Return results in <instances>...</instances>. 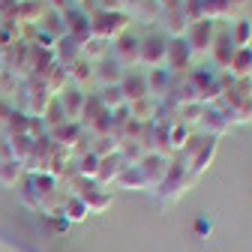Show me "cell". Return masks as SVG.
I'll return each mask as SVG.
<instances>
[{
    "instance_id": "1",
    "label": "cell",
    "mask_w": 252,
    "mask_h": 252,
    "mask_svg": "<svg viewBox=\"0 0 252 252\" xmlns=\"http://www.w3.org/2000/svg\"><path fill=\"white\" fill-rule=\"evenodd\" d=\"M198 177L192 174V171H189V162H183L180 159V156H171V168H168V177L162 180V186L159 189H153V192H156V198H159L165 207H171L183 192H186V189L189 186H192Z\"/></svg>"
},
{
    "instance_id": "2",
    "label": "cell",
    "mask_w": 252,
    "mask_h": 252,
    "mask_svg": "<svg viewBox=\"0 0 252 252\" xmlns=\"http://www.w3.org/2000/svg\"><path fill=\"white\" fill-rule=\"evenodd\" d=\"M129 24H132V18L126 12H102L99 9L96 15L90 18V36L111 45L117 36H123L126 30H129Z\"/></svg>"
},
{
    "instance_id": "3",
    "label": "cell",
    "mask_w": 252,
    "mask_h": 252,
    "mask_svg": "<svg viewBox=\"0 0 252 252\" xmlns=\"http://www.w3.org/2000/svg\"><path fill=\"white\" fill-rule=\"evenodd\" d=\"M216 33H219V24L210 21V18H201V21H189L186 27V45L192 51V57H210V48L216 42Z\"/></svg>"
},
{
    "instance_id": "4",
    "label": "cell",
    "mask_w": 252,
    "mask_h": 252,
    "mask_svg": "<svg viewBox=\"0 0 252 252\" xmlns=\"http://www.w3.org/2000/svg\"><path fill=\"white\" fill-rule=\"evenodd\" d=\"M165 54H168V36L165 33H150L141 36V54H138V66L141 69H165Z\"/></svg>"
},
{
    "instance_id": "5",
    "label": "cell",
    "mask_w": 252,
    "mask_h": 252,
    "mask_svg": "<svg viewBox=\"0 0 252 252\" xmlns=\"http://www.w3.org/2000/svg\"><path fill=\"white\" fill-rule=\"evenodd\" d=\"M111 60H117L123 69H138V54H141V36H135L132 30H126L123 36L111 42Z\"/></svg>"
},
{
    "instance_id": "6",
    "label": "cell",
    "mask_w": 252,
    "mask_h": 252,
    "mask_svg": "<svg viewBox=\"0 0 252 252\" xmlns=\"http://www.w3.org/2000/svg\"><path fill=\"white\" fill-rule=\"evenodd\" d=\"M168 168H171V159L168 156H159V153H144V159L138 162V171H141V177H144V183H147V189H159L162 186V180L168 177Z\"/></svg>"
},
{
    "instance_id": "7",
    "label": "cell",
    "mask_w": 252,
    "mask_h": 252,
    "mask_svg": "<svg viewBox=\"0 0 252 252\" xmlns=\"http://www.w3.org/2000/svg\"><path fill=\"white\" fill-rule=\"evenodd\" d=\"M192 51H189L186 39H168V54H165V69L177 78V75H189L192 72Z\"/></svg>"
},
{
    "instance_id": "8",
    "label": "cell",
    "mask_w": 252,
    "mask_h": 252,
    "mask_svg": "<svg viewBox=\"0 0 252 252\" xmlns=\"http://www.w3.org/2000/svg\"><path fill=\"white\" fill-rule=\"evenodd\" d=\"M234 51H237V48H234V42H231L228 27H219L216 42H213V48H210V66H213V72H228Z\"/></svg>"
},
{
    "instance_id": "9",
    "label": "cell",
    "mask_w": 252,
    "mask_h": 252,
    "mask_svg": "<svg viewBox=\"0 0 252 252\" xmlns=\"http://www.w3.org/2000/svg\"><path fill=\"white\" fill-rule=\"evenodd\" d=\"M120 93H123V102L126 105H132V102L150 96V93H147V75L141 69H126V75L120 81Z\"/></svg>"
},
{
    "instance_id": "10",
    "label": "cell",
    "mask_w": 252,
    "mask_h": 252,
    "mask_svg": "<svg viewBox=\"0 0 252 252\" xmlns=\"http://www.w3.org/2000/svg\"><path fill=\"white\" fill-rule=\"evenodd\" d=\"M243 6H246V0H201L204 18H210V21H216V24L234 18Z\"/></svg>"
},
{
    "instance_id": "11",
    "label": "cell",
    "mask_w": 252,
    "mask_h": 252,
    "mask_svg": "<svg viewBox=\"0 0 252 252\" xmlns=\"http://www.w3.org/2000/svg\"><path fill=\"white\" fill-rule=\"evenodd\" d=\"M201 129H204V135H210V138H222V135H228L231 132V120H228V114L225 111H219L216 105H204V117H201Z\"/></svg>"
},
{
    "instance_id": "12",
    "label": "cell",
    "mask_w": 252,
    "mask_h": 252,
    "mask_svg": "<svg viewBox=\"0 0 252 252\" xmlns=\"http://www.w3.org/2000/svg\"><path fill=\"white\" fill-rule=\"evenodd\" d=\"M75 195L87 204V210H90V213H105V210L111 207V195H108V189L96 186L93 180H90V183H84Z\"/></svg>"
},
{
    "instance_id": "13",
    "label": "cell",
    "mask_w": 252,
    "mask_h": 252,
    "mask_svg": "<svg viewBox=\"0 0 252 252\" xmlns=\"http://www.w3.org/2000/svg\"><path fill=\"white\" fill-rule=\"evenodd\" d=\"M57 102H60V108H63V114H66V120L69 123H81V108H84V99H87V93L84 90H78V87H66L60 93V96H54Z\"/></svg>"
},
{
    "instance_id": "14",
    "label": "cell",
    "mask_w": 252,
    "mask_h": 252,
    "mask_svg": "<svg viewBox=\"0 0 252 252\" xmlns=\"http://www.w3.org/2000/svg\"><path fill=\"white\" fill-rule=\"evenodd\" d=\"M63 24H66V36H72L78 45L90 39V18L78 6H72V9L63 12Z\"/></svg>"
},
{
    "instance_id": "15",
    "label": "cell",
    "mask_w": 252,
    "mask_h": 252,
    "mask_svg": "<svg viewBox=\"0 0 252 252\" xmlns=\"http://www.w3.org/2000/svg\"><path fill=\"white\" fill-rule=\"evenodd\" d=\"M123 75H126V69L120 66L117 60H99V63H93V81H96L99 87H117L120 81H123Z\"/></svg>"
},
{
    "instance_id": "16",
    "label": "cell",
    "mask_w": 252,
    "mask_h": 252,
    "mask_svg": "<svg viewBox=\"0 0 252 252\" xmlns=\"http://www.w3.org/2000/svg\"><path fill=\"white\" fill-rule=\"evenodd\" d=\"M144 75H147V93H150V99L165 102L168 93H171V84H174V75L168 69H150Z\"/></svg>"
},
{
    "instance_id": "17",
    "label": "cell",
    "mask_w": 252,
    "mask_h": 252,
    "mask_svg": "<svg viewBox=\"0 0 252 252\" xmlns=\"http://www.w3.org/2000/svg\"><path fill=\"white\" fill-rule=\"evenodd\" d=\"M123 168H126V162H123V156H120V153L102 156V159H99V168H96V177H93V183L105 189V186H111V183L120 177Z\"/></svg>"
},
{
    "instance_id": "18",
    "label": "cell",
    "mask_w": 252,
    "mask_h": 252,
    "mask_svg": "<svg viewBox=\"0 0 252 252\" xmlns=\"http://www.w3.org/2000/svg\"><path fill=\"white\" fill-rule=\"evenodd\" d=\"M216 150H219V138H210V135H204V144L198 147V153L192 156V162H189V171H192L195 177H201L210 165H213V159H216Z\"/></svg>"
},
{
    "instance_id": "19",
    "label": "cell",
    "mask_w": 252,
    "mask_h": 252,
    "mask_svg": "<svg viewBox=\"0 0 252 252\" xmlns=\"http://www.w3.org/2000/svg\"><path fill=\"white\" fill-rule=\"evenodd\" d=\"M126 15L141 21V24H156V21L162 18V9H159L156 0H132L129 9H126Z\"/></svg>"
},
{
    "instance_id": "20",
    "label": "cell",
    "mask_w": 252,
    "mask_h": 252,
    "mask_svg": "<svg viewBox=\"0 0 252 252\" xmlns=\"http://www.w3.org/2000/svg\"><path fill=\"white\" fill-rule=\"evenodd\" d=\"M159 21H162V33H165L168 39H180V36L186 33V27H189V18H186L183 6L162 12V18H159Z\"/></svg>"
},
{
    "instance_id": "21",
    "label": "cell",
    "mask_w": 252,
    "mask_h": 252,
    "mask_svg": "<svg viewBox=\"0 0 252 252\" xmlns=\"http://www.w3.org/2000/svg\"><path fill=\"white\" fill-rule=\"evenodd\" d=\"M42 18H45V3L42 0H24V3H18V24L39 27Z\"/></svg>"
},
{
    "instance_id": "22",
    "label": "cell",
    "mask_w": 252,
    "mask_h": 252,
    "mask_svg": "<svg viewBox=\"0 0 252 252\" xmlns=\"http://www.w3.org/2000/svg\"><path fill=\"white\" fill-rule=\"evenodd\" d=\"M66 75H69V84H72V87L84 90V87L93 81V63L84 60V57H78V60H72L69 66H66Z\"/></svg>"
},
{
    "instance_id": "23",
    "label": "cell",
    "mask_w": 252,
    "mask_h": 252,
    "mask_svg": "<svg viewBox=\"0 0 252 252\" xmlns=\"http://www.w3.org/2000/svg\"><path fill=\"white\" fill-rule=\"evenodd\" d=\"M78 57H81V45L72 36H60L54 42V60L60 63V66H69V63L78 60Z\"/></svg>"
},
{
    "instance_id": "24",
    "label": "cell",
    "mask_w": 252,
    "mask_h": 252,
    "mask_svg": "<svg viewBox=\"0 0 252 252\" xmlns=\"http://www.w3.org/2000/svg\"><path fill=\"white\" fill-rule=\"evenodd\" d=\"M129 114H132V120L135 123H153L156 117H159V102L156 99H150V96H144V99H138V102H132L129 105Z\"/></svg>"
},
{
    "instance_id": "25",
    "label": "cell",
    "mask_w": 252,
    "mask_h": 252,
    "mask_svg": "<svg viewBox=\"0 0 252 252\" xmlns=\"http://www.w3.org/2000/svg\"><path fill=\"white\" fill-rule=\"evenodd\" d=\"M114 186H117V189H129V192H144V189H147V183H144L138 165H126V168L120 171V177L114 180Z\"/></svg>"
},
{
    "instance_id": "26",
    "label": "cell",
    "mask_w": 252,
    "mask_h": 252,
    "mask_svg": "<svg viewBox=\"0 0 252 252\" xmlns=\"http://www.w3.org/2000/svg\"><path fill=\"white\" fill-rule=\"evenodd\" d=\"M231 78H252V48H237L228 66Z\"/></svg>"
},
{
    "instance_id": "27",
    "label": "cell",
    "mask_w": 252,
    "mask_h": 252,
    "mask_svg": "<svg viewBox=\"0 0 252 252\" xmlns=\"http://www.w3.org/2000/svg\"><path fill=\"white\" fill-rule=\"evenodd\" d=\"M42 81H45V87L51 90V96H60V93L69 87V75H66V66H60V63H54V66L48 69V75H45Z\"/></svg>"
},
{
    "instance_id": "28",
    "label": "cell",
    "mask_w": 252,
    "mask_h": 252,
    "mask_svg": "<svg viewBox=\"0 0 252 252\" xmlns=\"http://www.w3.org/2000/svg\"><path fill=\"white\" fill-rule=\"evenodd\" d=\"M87 204L78 198V195H66V198H63V219H66V222L72 225V222H84V219H87Z\"/></svg>"
},
{
    "instance_id": "29",
    "label": "cell",
    "mask_w": 252,
    "mask_h": 252,
    "mask_svg": "<svg viewBox=\"0 0 252 252\" xmlns=\"http://www.w3.org/2000/svg\"><path fill=\"white\" fill-rule=\"evenodd\" d=\"M234 48H252V18H240L234 21V27H228Z\"/></svg>"
},
{
    "instance_id": "30",
    "label": "cell",
    "mask_w": 252,
    "mask_h": 252,
    "mask_svg": "<svg viewBox=\"0 0 252 252\" xmlns=\"http://www.w3.org/2000/svg\"><path fill=\"white\" fill-rule=\"evenodd\" d=\"M21 174H24V165H21V162H15L12 156H9V159H0V186L12 189V186L21 180Z\"/></svg>"
},
{
    "instance_id": "31",
    "label": "cell",
    "mask_w": 252,
    "mask_h": 252,
    "mask_svg": "<svg viewBox=\"0 0 252 252\" xmlns=\"http://www.w3.org/2000/svg\"><path fill=\"white\" fill-rule=\"evenodd\" d=\"M81 57L84 60H90V63H99V60H105L108 57V42H102V39H87V42H81Z\"/></svg>"
},
{
    "instance_id": "32",
    "label": "cell",
    "mask_w": 252,
    "mask_h": 252,
    "mask_svg": "<svg viewBox=\"0 0 252 252\" xmlns=\"http://www.w3.org/2000/svg\"><path fill=\"white\" fill-rule=\"evenodd\" d=\"M39 30H42V33H48L51 39L66 36V24H63V15H60V12H45V18H42Z\"/></svg>"
},
{
    "instance_id": "33",
    "label": "cell",
    "mask_w": 252,
    "mask_h": 252,
    "mask_svg": "<svg viewBox=\"0 0 252 252\" xmlns=\"http://www.w3.org/2000/svg\"><path fill=\"white\" fill-rule=\"evenodd\" d=\"M96 168H99V156L96 153H81L78 156V165H75V174L81 177V180H93L96 177Z\"/></svg>"
},
{
    "instance_id": "34",
    "label": "cell",
    "mask_w": 252,
    "mask_h": 252,
    "mask_svg": "<svg viewBox=\"0 0 252 252\" xmlns=\"http://www.w3.org/2000/svg\"><path fill=\"white\" fill-rule=\"evenodd\" d=\"M99 114H105V108H102V102H99V96L96 93H87V99H84V108H81V126L87 129V126L96 120Z\"/></svg>"
},
{
    "instance_id": "35",
    "label": "cell",
    "mask_w": 252,
    "mask_h": 252,
    "mask_svg": "<svg viewBox=\"0 0 252 252\" xmlns=\"http://www.w3.org/2000/svg\"><path fill=\"white\" fill-rule=\"evenodd\" d=\"M96 96H99V102H102L105 111H114V108L126 105V102H123V93H120V84H117V87H99Z\"/></svg>"
},
{
    "instance_id": "36",
    "label": "cell",
    "mask_w": 252,
    "mask_h": 252,
    "mask_svg": "<svg viewBox=\"0 0 252 252\" xmlns=\"http://www.w3.org/2000/svg\"><path fill=\"white\" fill-rule=\"evenodd\" d=\"M39 120H42V126H45V132H51V129H57V126H63V123H66V114H63L60 102L54 99V102L48 105V111H45Z\"/></svg>"
},
{
    "instance_id": "37",
    "label": "cell",
    "mask_w": 252,
    "mask_h": 252,
    "mask_svg": "<svg viewBox=\"0 0 252 252\" xmlns=\"http://www.w3.org/2000/svg\"><path fill=\"white\" fill-rule=\"evenodd\" d=\"M228 120H231V126L252 123V99H243V102H237V105L228 111Z\"/></svg>"
},
{
    "instance_id": "38",
    "label": "cell",
    "mask_w": 252,
    "mask_h": 252,
    "mask_svg": "<svg viewBox=\"0 0 252 252\" xmlns=\"http://www.w3.org/2000/svg\"><path fill=\"white\" fill-rule=\"evenodd\" d=\"M210 231H213L210 219H198V222H195V234H198V237H210Z\"/></svg>"
},
{
    "instance_id": "39",
    "label": "cell",
    "mask_w": 252,
    "mask_h": 252,
    "mask_svg": "<svg viewBox=\"0 0 252 252\" xmlns=\"http://www.w3.org/2000/svg\"><path fill=\"white\" fill-rule=\"evenodd\" d=\"M51 225H54V231H66V228H69V222L63 219V213H54V216H51Z\"/></svg>"
},
{
    "instance_id": "40",
    "label": "cell",
    "mask_w": 252,
    "mask_h": 252,
    "mask_svg": "<svg viewBox=\"0 0 252 252\" xmlns=\"http://www.w3.org/2000/svg\"><path fill=\"white\" fill-rule=\"evenodd\" d=\"M66 9H72V3H69V0H51V12H66Z\"/></svg>"
},
{
    "instance_id": "41",
    "label": "cell",
    "mask_w": 252,
    "mask_h": 252,
    "mask_svg": "<svg viewBox=\"0 0 252 252\" xmlns=\"http://www.w3.org/2000/svg\"><path fill=\"white\" fill-rule=\"evenodd\" d=\"M6 75V69H3V63H0V78H3Z\"/></svg>"
},
{
    "instance_id": "42",
    "label": "cell",
    "mask_w": 252,
    "mask_h": 252,
    "mask_svg": "<svg viewBox=\"0 0 252 252\" xmlns=\"http://www.w3.org/2000/svg\"><path fill=\"white\" fill-rule=\"evenodd\" d=\"M18 3H24V0H18Z\"/></svg>"
}]
</instances>
